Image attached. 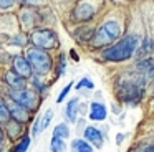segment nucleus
<instances>
[{
  "label": "nucleus",
  "instance_id": "2eb2a0df",
  "mask_svg": "<svg viewBox=\"0 0 154 152\" xmlns=\"http://www.w3.org/2000/svg\"><path fill=\"white\" fill-rule=\"evenodd\" d=\"M53 137L68 139V137H70V129H68V126L66 124H58L57 127L53 129Z\"/></svg>",
  "mask_w": 154,
  "mask_h": 152
},
{
  "label": "nucleus",
  "instance_id": "393cba45",
  "mask_svg": "<svg viewBox=\"0 0 154 152\" xmlns=\"http://www.w3.org/2000/svg\"><path fill=\"white\" fill-rule=\"evenodd\" d=\"M123 141H124V134H118L116 135V142L118 144H123Z\"/></svg>",
  "mask_w": 154,
  "mask_h": 152
},
{
  "label": "nucleus",
  "instance_id": "bb28decb",
  "mask_svg": "<svg viewBox=\"0 0 154 152\" xmlns=\"http://www.w3.org/2000/svg\"><path fill=\"white\" fill-rule=\"evenodd\" d=\"M144 152H154V147H152V145H149V147H146V150H144Z\"/></svg>",
  "mask_w": 154,
  "mask_h": 152
},
{
  "label": "nucleus",
  "instance_id": "a211bd4d",
  "mask_svg": "<svg viewBox=\"0 0 154 152\" xmlns=\"http://www.w3.org/2000/svg\"><path fill=\"white\" fill-rule=\"evenodd\" d=\"M51 117H53V111H51V109H48V111L43 114V117H40V132L43 131V129L48 127V124H50Z\"/></svg>",
  "mask_w": 154,
  "mask_h": 152
},
{
  "label": "nucleus",
  "instance_id": "f03ea898",
  "mask_svg": "<svg viewBox=\"0 0 154 152\" xmlns=\"http://www.w3.org/2000/svg\"><path fill=\"white\" fill-rule=\"evenodd\" d=\"M143 74L137 79L134 78H124L118 84V94L119 99L126 104H137L139 99L143 98Z\"/></svg>",
  "mask_w": 154,
  "mask_h": 152
},
{
  "label": "nucleus",
  "instance_id": "dca6fc26",
  "mask_svg": "<svg viewBox=\"0 0 154 152\" xmlns=\"http://www.w3.org/2000/svg\"><path fill=\"white\" fill-rule=\"evenodd\" d=\"M50 149H51V152H66V144H65L63 139L53 137L50 142Z\"/></svg>",
  "mask_w": 154,
  "mask_h": 152
},
{
  "label": "nucleus",
  "instance_id": "b1692460",
  "mask_svg": "<svg viewBox=\"0 0 154 152\" xmlns=\"http://www.w3.org/2000/svg\"><path fill=\"white\" fill-rule=\"evenodd\" d=\"M70 55H71V58H73L75 61H80V58H78V53L75 51V50H71V51H70Z\"/></svg>",
  "mask_w": 154,
  "mask_h": 152
},
{
  "label": "nucleus",
  "instance_id": "f3484780",
  "mask_svg": "<svg viewBox=\"0 0 154 152\" xmlns=\"http://www.w3.org/2000/svg\"><path fill=\"white\" fill-rule=\"evenodd\" d=\"M8 119H10V112H8L7 102H4L0 98V122H7Z\"/></svg>",
  "mask_w": 154,
  "mask_h": 152
},
{
  "label": "nucleus",
  "instance_id": "9b49d317",
  "mask_svg": "<svg viewBox=\"0 0 154 152\" xmlns=\"http://www.w3.org/2000/svg\"><path fill=\"white\" fill-rule=\"evenodd\" d=\"M85 139H88V142L93 144L94 147H98V149L103 147V135H101V132L98 131L96 127H93V126H88V127L85 129Z\"/></svg>",
  "mask_w": 154,
  "mask_h": 152
},
{
  "label": "nucleus",
  "instance_id": "f8f14e48",
  "mask_svg": "<svg viewBox=\"0 0 154 152\" xmlns=\"http://www.w3.org/2000/svg\"><path fill=\"white\" fill-rule=\"evenodd\" d=\"M106 116H108V109L103 102H91L90 119H93V121H104Z\"/></svg>",
  "mask_w": 154,
  "mask_h": 152
},
{
  "label": "nucleus",
  "instance_id": "ddd939ff",
  "mask_svg": "<svg viewBox=\"0 0 154 152\" xmlns=\"http://www.w3.org/2000/svg\"><path fill=\"white\" fill-rule=\"evenodd\" d=\"M80 101H78V98H75V99H71L70 102H68V106H66V117H68V121H71V122H75L76 121V117H78V111H80Z\"/></svg>",
  "mask_w": 154,
  "mask_h": 152
},
{
  "label": "nucleus",
  "instance_id": "0eeeda50",
  "mask_svg": "<svg viewBox=\"0 0 154 152\" xmlns=\"http://www.w3.org/2000/svg\"><path fill=\"white\" fill-rule=\"evenodd\" d=\"M94 13H96V10L91 3H78L73 10V18L76 22H88L94 17Z\"/></svg>",
  "mask_w": 154,
  "mask_h": 152
},
{
  "label": "nucleus",
  "instance_id": "20e7f679",
  "mask_svg": "<svg viewBox=\"0 0 154 152\" xmlns=\"http://www.w3.org/2000/svg\"><path fill=\"white\" fill-rule=\"evenodd\" d=\"M27 59L32 66V71H35L38 76H45L51 69V58L45 50L32 48L27 51Z\"/></svg>",
  "mask_w": 154,
  "mask_h": 152
},
{
  "label": "nucleus",
  "instance_id": "39448f33",
  "mask_svg": "<svg viewBox=\"0 0 154 152\" xmlns=\"http://www.w3.org/2000/svg\"><path fill=\"white\" fill-rule=\"evenodd\" d=\"M32 43L35 45V48L51 50L58 46V36L51 30H35L32 33Z\"/></svg>",
  "mask_w": 154,
  "mask_h": 152
},
{
  "label": "nucleus",
  "instance_id": "7ed1b4c3",
  "mask_svg": "<svg viewBox=\"0 0 154 152\" xmlns=\"http://www.w3.org/2000/svg\"><path fill=\"white\" fill-rule=\"evenodd\" d=\"M119 36H121V25L116 20H108L96 33H93L91 45H93L94 48L106 46V45H111L113 41H116Z\"/></svg>",
  "mask_w": 154,
  "mask_h": 152
},
{
  "label": "nucleus",
  "instance_id": "f257e3e1",
  "mask_svg": "<svg viewBox=\"0 0 154 152\" xmlns=\"http://www.w3.org/2000/svg\"><path fill=\"white\" fill-rule=\"evenodd\" d=\"M139 46V36L137 35H128L111 45L109 48L103 50V58L108 61H124L129 59L134 55L136 48Z\"/></svg>",
  "mask_w": 154,
  "mask_h": 152
},
{
  "label": "nucleus",
  "instance_id": "6e6552de",
  "mask_svg": "<svg viewBox=\"0 0 154 152\" xmlns=\"http://www.w3.org/2000/svg\"><path fill=\"white\" fill-rule=\"evenodd\" d=\"M14 71L18 73V74L25 79L30 78L32 76V66H30V63H28V59L23 58V56H15L14 58Z\"/></svg>",
  "mask_w": 154,
  "mask_h": 152
},
{
  "label": "nucleus",
  "instance_id": "423d86ee",
  "mask_svg": "<svg viewBox=\"0 0 154 152\" xmlns=\"http://www.w3.org/2000/svg\"><path fill=\"white\" fill-rule=\"evenodd\" d=\"M10 98L14 102H17V104H20L22 108L28 109V111H32V109L37 108V94H35L33 91H28L27 88L23 89H10Z\"/></svg>",
  "mask_w": 154,
  "mask_h": 152
},
{
  "label": "nucleus",
  "instance_id": "9d476101",
  "mask_svg": "<svg viewBox=\"0 0 154 152\" xmlns=\"http://www.w3.org/2000/svg\"><path fill=\"white\" fill-rule=\"evenodd\" d=\"M4 79H5V83L10 86V89H23L25 88V78H22V76L15 71H7L4 74Z\"/></svg>",
  "mask_w": 154,
  "mask_h": 152
},
{
  "label": "nucleus",
  "instance_id": "cd10ccee",
  "mask_svg": "<svg viewBox=\"0 0 154 152\" xmlns=\"http://www.w3.org/2000/svg\"><path fill=\"white\" fill-rule=\"evenodd\" d=\"M2 139H4V131H2V127H0V142H2Z\"/></svg>",
  "mask_w": 154,
  "mask_h": 152
},
{
  "label": "nucleus",
  "instance_id": "aec40b11",
  "mask_svg": "<svg viewBox=\"0 0 154 152\" xmlns=\"http://www.w3.org/2000/svg\"><path fill=\"white\" fill-rule=\"evenodd\" d=\"M85 88H86V89H93L94 88V83L91 81V79H88V78H83L76 84V89H85Z\"/></svg>",
  "mask_w": 154,
  "mask_h": 152
},
{
  "label": "nucleus",
  "instance_id": "c85d7f7f",
  "mask_svg": "<svg viewBox=\"0 0 154 152\" xmlns=\"http://www.w3.org/2000/svg\"><path fill=\"white\" fill-rule=\"evenodd\" d=\"M0 152H2V150H0Z\"/></svg>",
  "mask_w": 154,
  "mask_h": 152
},
{
  "label": "nucleus",
  "instance_id": "4468645a",
  "mask_svg": "<svg viewBox=\"0 0 154 152\" xmlns=\"http://www.w3.org/2000/svg\"><path fill=\"white\" fill-rule=\"evenodd\" d=\"M71 150L73 152H93V147L88 141H83V139H75L71 142Z\"/></svg>",
  "mask_w": 154,
  "mask_h": 152
},
{
  "label": "nucleus",
  "instance_id": "4be33fe9",
  "mask_svg": "<svg viewBox=\"0 0 154 152\" xmlns=\"http://www.w3.org/2000/svg\"><path fill=\"white\" fill-rule=\"evenodd\" d=\"M32 134H33L35 137H37L38 134H40V119H37V121H35V124H33V129H32Z\"/></svg>",
  "mask_w": 154,
  "mask_h": 152
},
{
  "label": "nucleus",
  "instance_id": "6ab92c4d",
  "mask_svg": "<svg viewBox=\"0 0 154 152\" xmlns=\"http://www.w3.org/2000/svg\"><path fill=\"white\" fill-rule=\"evenodd\" d=\"M28 145H30V137H28V135H25V137L22 139V142H20V144H18L12 152H27Z\"/></svg>",
  "mask_w": 154,
  "mask_h": 152
},
{
  "label": "nucleus",
  "instance_id": "5701e85b",
  "mask_svg": "<svg viewBox=\"0 0 154 152\" xmlns=\"http://www.w3.org/2000/svg\"><path fill=\"white\" fill-rule=\"evenodd\" d=\"M14 7V0H0V8H10Z\"/></svg>",
  "mask_w": 154,
  "mask_h": 152
},
{
  "label": "nucleus",
  "instance_id": "412c9836",
  "mask_svg": "<svg viewBox=\"0 0 154 152\" xmlns=\"http://www.w3.org/2000/svg\"><path fill=\"white\" fill-rule=\"evenodd\" d=\"M71 86H73V84H71V83H68V84H66V86H65V88H63V91H61L60 94H58V98H57V102H58V104H61V102L65 101V98H66V96H68V93H70Z\"/></svg>",
  "mask_w": 154,
  "mask_h": 152
},
{
  "label": "nucleus",
  "instance_id": "1a4fd4ad",
  "mask_svg": "<svg viewBox=\"0 0 154 152\" xmlns=\"http://www.w3.org/2000/svg\"><path fill=\"white\" fill-rule=\"evenodd\" d=\"M7 108H8V112H10V117H14L17 122L28 121V109L22 108L20 104H17V102H14V101L8 102Z\"/></svg>",
  "mask_w": 154,
  "mask_h": 152
},
{
  "label": "nucleus",
  "instance_id": "a878e982",
  "mask_svg": "<svg viewBox=\"0 0 154 152\" xmlns=\"http://www.w3.org/2000/svg\"><path fill=\"white\" fill-rule=\"evenodd\" d=\"M22 2L28 3V5H35V3H38V2H40V0H22Z\"/></svg>",
  "mask_w": 154,
  "mask_h": 152
}]
</instances>
